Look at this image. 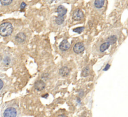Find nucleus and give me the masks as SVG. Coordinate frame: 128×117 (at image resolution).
Here are the masks:
<instances>
[{
    "mask_svg": "<svg viewBox=\"0 0 128 117\" xmlns=\"http://www.w3.org/2000/svg\"><path fill=\"white\" fill-rule=\"evenodd\" d=\"M13 31V26L9 22H4L0 25V35L6 37L11 35Z\"/></svg>",
    "mask_w": 128,
    "mask_h": 117,
    "instance_id": "1",
    "label": "nucleus"
},
{
    "mask_svg": "<svg viewBox=\"0 0 128 117\" xmlns=\"http://www.w3.org/2000/svg\"><path fill=\"white\" fill-rule=\"evenodd\" d=\"M4 117H16L17 115V112L15 108L13 107H9L6 109L4 112Z\"/></svg>",
    "mask_w": 128,
    "mask_h": 117,
    "instance_id": "2",
    "label": "nucleus"
},
{
    "mask_svg": "<svg viewBox=\"0 0 128 117\" xmlns=\"http://www.w3.org/2000/svg\"><path fill=\"white\" fill-rule=\"evenodd\" d=\"M85 50V47L83 42H78L74 45L73 47L74 52L76 54H80L83 52Z\"/></svg>",
    "mask_w": 128,
    "mask_h": 117,
    "instance_id": "3",
    "label": "nucleus"
},
{
    "mask_svg": "<svg viewBox=\"0 0 128 117\" xmlns=\"http://www.w3.org/2000/svg\"><path fill=\"white\" fill-rule=\"evenodd\" d=\"M83 16H84L83 12L81 10H80V9H77V10L74 12V14H73V16H72V18L74 19V20L79 21L83 18Z\"/></svg>",
    "mask_w": 128,
    "mask_h": 117,
    "instance_id": "4",
    "label": "nucleus"
},
{
    "mask_svg": "<svg viewBox=\"0 0 128 117\" xmlns=\"http://www.w3.org/2000/svg\"><path fill=\"white\" fill-rule=\"evenodd\" d=\"M57 13L58 14V16H57L59 17H63L66 15V13H67V9L64 6H63L62 5H60L57 7Z\"/></svg>",
    "mask_w": 128,
    "mask_h": 117,
    "instance_id": "5",
    "label": "nucleus"
},
{
    "mask_svg": "<svg viewBox=\"0 0 128 117\" xmlns=\"http://www.w3.org/2000/svg\"><path fill=\"white\" fill-rule=\"evenodd\" d=\"M34 88L38 91H41L45 88V84L42 80H38L34 84Z\"/></svg>",
    "mask_w": 128,
    "mask_h": 117,
    "instance_id": "6",
    "label": "nucleus"
},
{
    "mask_svg": "<svg viewBox=\"0 0 128 117\" xmlns=\"http://www.w3.org/2000/svg\"><path fill=\"white\" fill-rule=\"evenodd\" d=\"M71 45L69 42L67 41V40H63L62 42H61L60 45H59V49H61V50H63V51H65V50H68L70 47Z\"/></svg>",
    "mask_w": 128,
    "mask_h": 117,
    "instance_id": "7",
    "label": "nucleus"
},
{
    "mask_svg": "<svg viewBox=\"0 0 128 117\" xmlns=\"http://www.w3.org/2000/svg\"><path fill=\"white\" fill-rule=\"evenodd\" d=\"M26 38V35L23 32H19L16 36V40L18 43H22V42H24Z\"/></svg>",
    "mask_w": 128,
    "mask_h": 117,
    "instance_id": "8",
    "label": "nucleus"
},
{
    "mask_svg": "<svg viewBox=\"0 0 128 117\" xmlns=\"http://www.w3.org/2000/svg\"><path fill=\"white\" fill-rule=\"evenodd\" d=\"M59 74L62 75V77H66L69 75V69L67 67H62L60 70H59Z\"/></svg>",
    "mask_w": 128,
    "mask_h": 117,
    "instance_id": "9",
    "label": "nucleus"
},
{
    "mask_svg": "<svg viewBox=\"0 0 128 117\" xmlns=\"http://www.w3.org/2000/svg\"><path fill=\"white\" fill-rule=\"evenodd\" d=\"M104 4V0H95V6L97 8H101Z\"/></svg>",
    "mask_w": 128,
    "mask_h": 117,
    "instance_id": "10",
    "label": "nucleus"
},
{
    "mask_svg": "<svg viewBox=\"0 0 128 117\" xmlns=\"http://www.w3.org/2000/svg\"><path fill=\"white\" fill-rule=\"evenodd\" d=\"M117 41V37L116 36H111L107 39V42L110 45L114 44Z\"/></svg>",
    "mask_w": 128,
    "mask_h": 117,
    "instance_id": "11",
    "label": "nucleus"
},
{
    "mask_svg": "<svg viewBox=\"0 0 128 117\" xmlns=\"http://www.w3.org/2000/svg\"><path fill=\"white\" fill-rule=\"evenodd\" d=\"M110 46V44L108 42H105V43H103L102 45H101L100 47V51L101 52H104V51H106L107 49H108Z\"/></svg>",
    "mask_w": 128,
    "mask_h": 117,
    "instance_id": "12",
    "label": "nucleus"
},
{
    "mask_svg": "<svg viewBox=\"0 0 128 117\" xmlns=\"http://www.w3.org/2000/svg\"><path fill=\"white\" fill-rule=\"evenodd\" d=\"M89 74V67L88 66L86 67L85 68H84V69L82 71V73H81V75L84 77H86L87 76H88Z\"/></svg>",
    "mask_w": 128,
    "mask_h": 117,
    "instance_id": "13",
    "label": "nucleus"
},
{
    "mask_svg": "<svg viewBox=\"0 0 128 117\" xmlns=\"http://www.w3.org/2000/svg\"><path fill=\"white\" fill-rule=\"evenodd\" d=\"M64 21V17H63V18H62V17H59V16L56 17V22L57 24H58V25H61V24H62L63 23Z\"/></svg>",
    "mask_w": 128,
    "mask_h": 117,
    "instance_id": "14",
    "label": "nucleus"
},
{
    "mask_svg": "<svg viewBox=\"0 0 128 117\" xmlns=\"http://www.w3.org/2000/svg\"><path fill=\"white\" fill-rule=\"evenodd\" d=\"M12 1H13V0H0V3L3 6L9 5L11 3Z\"/></svg>",
    "mask_w": 128,
    "mask_h": 117,
    "instance_id": "15",
    "label": "nucleus"
},
{
    "mask_svg": "<svg viewBox=\"0 0 128 117\" xmlns=\"http://www.w3.org/2000/svg\"><path fill=\"white\" fill-rule=\"evenodd\" d=\"M84 29V27H77V28H75L73 29V31L75 32H77V33H81L83 32Z\"/></svg>",
    "mask_w": 128,
    "mask_h": 117,
    "instance_id": "16",
    "label": "nucleus"
},
{
    "mask_svg": "<svg viewBox=\"0 0 128 117\" xmlns=\"http://www.w3.org/2000/svg\"><path fill=\"white\" fill-rule=\"evenodd\" d=\"M26 6V4L25 3H24V2H23L21 4V6H20V8L21 9H24V8Z\"/></svg>",
    "mask_w": 128,
    "mask_h": 117,
    "instance_id": "17",
    "label": "nucleus"
},
{
    "mask_svg": "<svg viewBox=\"0 0 128 117\" xmlns=\"http://www.w3.org/2000/svg\"><path fill=\"white\" fill-rule=\"evenodd\" d=\"M110 68V65L109 64H107V65H106V67H104V71H106V70H108V69H109Z\"/></svg>",
    "mask_w": 128,
    "mask_h": 117,
    "instance_id": "18",
    "label": "nucleus"
},
{
    "mask_svg": "<svg viewBox=\"0 0 128 117\" xmlns=\"http://www.w3.org/2000/svg\"><path fill=\"white\" fill-rule=\"evenodd\" d=\"M3 87V82L0 79V90H1V89Z\"/></svg>",
    "mask_w": 128,
    "mask_h": 117,
    "instance_id": "19",
    "label": "nucleus"
},
{
    "mask_svg": "<svg viewBox=\"0 0 128 117\" xmlns=\"http://www.w3.org/2000/svg\"><path fill=\"white\" fill-rule=\"evenodd\" d=\"M59 117H66V116L64 115H59Z\"/></svg>",
    "mask_w": 128,
    "mask_h": 117,
    "instance_id": "20",
    "label": "nucleus"
},
{
    "mask_svg": "<svg viewBox=\"0 0 128 117\" xmlns=\"http://www.w3.org/2000/svg\"><path fill=\"white\" fill-rule=\"evenodd\" d=\"M47 96H48V95H47V94H46V95H43V97H44V98H46V97H47Z\"/></svg>",
    "mask_w": 128,
    "mask_h": 117,
    "instance_id": "21",
    "label": "nucleus"
},
{
    "mask_svg": "<svg viewBox=\"0 0 128 117\" xmlns=\"http://www.w3.org/2000/svg\"><path fill=\"white\" fill-rule=\"evenodd\" d=\"M54 1V0H51V1Z\"/></svg>",
    "mask_w": 128,
    "mask_h": 117,
    "instance_id": "22",
    "label": "nucleus"
}]
</instances>
